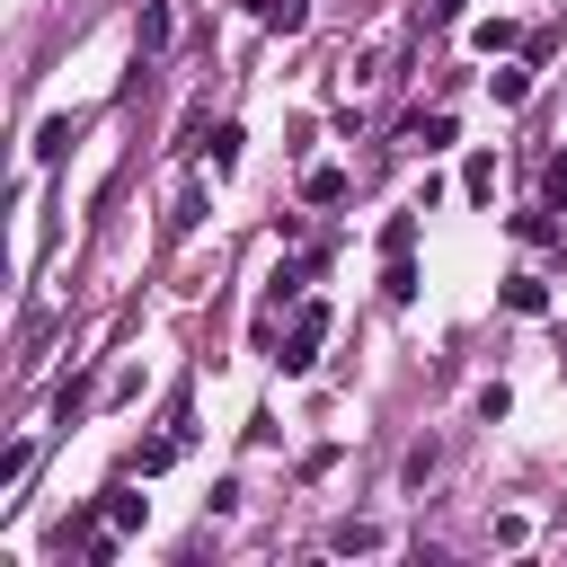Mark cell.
<instances>
[{"label": "cell", "mask_w": 567, "mask_h": 567, "mask_svg": "<svg viewBox=\"0 0 567 567\" xmlns=\"http://www.w3.org/2000/svg\"><path fill=\"white\" fill-rule=\"evenodd\" d=\"M319 337H328V310L310 301V310L292 319V337H284V372H310V363H319Z\"/></svg>", "instance_id": "obj_1"}, {"label": "cell", "mask_w": 567, "mask_h": 567, "mask_svg": "<svg viewBox=\"0 0 567 567\" xmlns=\"http://www.w3.org/2000/svg\"><path fill=\"white\" fill-rule=\"evenodd\" d=\"M381 540H390L381 523H337V532H328V549H337V558H372Z\"/></svg>", "instance_id": "obj_2"}, {"label": "cell", "mask_w": 567, "mask_h": 567, "mask_svg": "<svg viewBox=\"0 0 567 567\" xmlns=\"http://www.w3.org/2000/svg\"><path fill=\"white\" fill-rule=\"evenodd\" d=\"M248 18H257V27H275V35H301L310 0H248Z\"/></svg>", "instance_id": "obj_3"}, {"label": "cell", "mask_w": 567, "mask_h": 567, "mask_svg": "<svg viewBox=\"0 0 567 567\" xmlns=\"http://www.w3.org/2000/svg\"><path fill=\"white\" fill-rule=\"evenodd\" d=\"M461 195H470V204H487V195H496V151H470V168H461Z\"/></svg>", "instance_id": "obj_4"}, {"label": "cell", "mask_w": 567, "mask_h": 567, "mask_svg": "<svg viewBox=\"0 0 567 567\" xmlns=\"http://www.w3.org/2000/svg\"><path fill=\"white\" fill-rule=\"evenodd\" d=\"M301 195H310V204H337V195H346V168H328V159H319V168L301 177Z\"/></svg>", "instance_id": "obj_5"}, {"label": "cell", "mask_w": 567, "mask_h": 567, "mask_svg": "<svg viewBox=\"0 0 567 567\" xmlns=\"http://www.w3.org/2000/svg\"><path fill=\"white\" fill-rule=\"evenodd\" d=\"M505 310H523V319H532V310H549V292H540V275H514V284H505Z\"/></svg>", "instance_id": "obj_6"}, {"label": "cell", "mask_w": 567, "mask_h": 567, "mask_svg": "<svg viewBox=\"0 0 567 567\" xmlns=\"http://www.w3.org/2000/svg\"><path fill=\"white\" fill-rule=\"evenodd\" d=\"M434 470H443V443H416V452H408V470H399V478H408V487H425V478H434Z\"/></svg>", "instance_id": "obj_7"}, {"label": "cell", "mask_w": 567, "mask_h": 567, "mask_svg": "<svg viewBox=\"0 0 567 567\" xmlns=\"http://www.w3.org/2000/svg\"><path fill=\"white\" fill-rule=\"evenodd\" d=\"M487 89H496V106H523V89H532V71H487Z\"/></svg>", "instance_id": "obj_8"}, {"label": "cell", "mask_w": 567, "mask_h": 567, "mask_svg": "<svg viewBox=\"0 0 567 567\" xmlns=\"http://www.w3.org/2000/svg\"><path fill=\"white\" fill-rule=\"evenodd\" d=\"M133 523H142V496L115 487V496H106V532H133Z\"/></svg>", "instance_id": "obj_9"}, {"label": "cell", "mask_w": 567, "mask_h": 567, "mask_svg": "<svg viewBox=\"0 0 567 567\" xmlns=\"http://www.w3.org/2000/svg\"><path fill=\"white\" fill-rule=\"evenodd\" d=\"M159 44H168V9L151 0V9H142V53H159Z\"/></svg>", "instance_id": "obj_10"}, {"label": "cell", "mask_w": 567, "mask_h": 567, "mask_svg": "<svg viewBox=\"0 0 567 567\" xmlns=\"http://www.w3.org/2000/svg\"><path fill=\"white\" fill-rule=\"evenodd\" d=\"M470 44H478V53H505V44H514V27H505V18H487V27H470Z\"/></svg>", "instance_id": "obj_11"}, {"label": "cell", "mask_w": 567, "mask_h": 567, "mask_svg": "<svg viewBox=\"0 0 567 567\" xmlns=\"http://www.w3.org/2000/svg\"><path fill=\"white\" fill-rule=\"evenodd\" d=\"M408 142H425V151H434V142H452V115H416V124H408Z\"/></svg>", "instance_id": "obj_12"}, {"label": "cell", "mask_w": 567, "mask_h": 567, "mask_svg": "<svg viewBox=\"0 0 567 567\" xmlns=\"http://www.w3.org/2000/svg\"><path fill=\"white\" fill-rule=\"evenodd\" d=\"M62 142H71V115H53V124L35 133V159H62Z\"/></svg>", "instance_id": "obj_13"}, {"label": "cell", "mask_w": 567, "mask_h": 567, "mask_svg": "<svg viewBox=\"0 0 567 567\" xmlns=\"http://www.w3.org/2000/svg\"><path fill=\"white\" fill-rule=\"evenodd\" d=\"M540 195H549V213H558V204H567V151H558V159H549V168H540Z\"/></svg>", "instance_id": "obj_14"}]
</instances>
